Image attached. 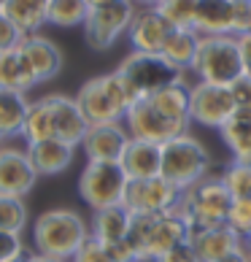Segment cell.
Masks as SVG:
<instances>
[{"mask_svg":"<svg viewBox=\"0 0 251 262\" xmlns=\"http://www.w3.org/2000/svg\"><path fill=\"white\" fill-rule=\"evenodd\" d=\"M230 206H233V195L227 192L224 181L206 176L195 187L181 192V203L176 211L187 219L189 235H197L202 230H214L219 225H227Z\"/></svg>","mask_w":251,"mask_h":262,"instance_id":"cell-4","label":"cell"},{"mask_svg":"<svg viewBox=\"0 0 251 262\" xmlns=\"http://www.w3.org/2000/svg\"><path fill=\"white\" fill-rule=\"evenodd\" d=\"M219 135L233 151V160L251 162V111H235L219 127Z\"/></svg>","mask_w":251,"mask_h":262,"instance_id":"cell-26","label":"cell"},{"mask_svg":"<svg viewBox=\"0 0 251 262\" xmlns=\"http://www.w3.org/2000/svg\"><path fill=\"white\" fill-rule=\"evenodd\" d=\"M127 141H130V133L122 122L92 124L81 141V149L86 154V162H119Z\"/></svg>","mask_w":251,"mask_h":262,"instance_id":"cell-14","label":"cell"},{"mask_svg":"<svg viewBox=\"0 0 251 262\" xmlns=\"http://www.w3.org/2000/svg\"><path fill=\"white\" fill-rule=\"evenodd\" d=\"M22 52L27 54V60H30V68H33L38 84L52 81L54 76L62 71V52L54 41H49V38L27 35L22 41Z\"/></svg>","mask_w":251,"mask_h":262,"instance_id":"cell-18","label":"cell"},{"mask_svg":"<svg viewBox=\"0 0 251 262\" xmlns=\"http://www.w3.org/2000/svg\"><path fill=\"white\" fill-rule=\"evenodd\" d=\"M71 262H111V257H108L105 244H100L95 235H86V241L76 249V254L71 257Z\"/></svg>","mask_w":251,"mask_h":262,"instance_id":"cell-34","label":"cell"},{"mask_svg":"<svg viewBox=\"0 0 251 262\" xmlns=\"http://www.w3.org/2000/svg\"><path fill=\"white\" fill-rule=\"evenodd\" d=\"M154 262H200V259H197L195 246H192L189 241H181V244H176L173 249H168L165 254H159Z\"/></svg>","mask_w":251,"mask_h":262,"instance_id":"cell-39","label":"cell"},{"mask_svg":"<svg viewBox=\"0 0 251 262\" xmlns=\"http://www.w3.org/2000/svg\"><path fill=\"white\" fill-rule=\"evenodd\" d=\"M30 262H67V259H57V257H46V254H30Z\"/></svg>","mask_w":251,"mask_h":262,"instance_id":"cell-43","label":"cell"},{"mask_svg":"<svg viewBox=\"0 0 251 262\" xmlns=\"http://www.w3.org/2000/svg\"><path fill=\"white\" fill-rule=\"evenodd\" d=\"M227 227L235 230L240 238L251 232V195L233 198V206H230V213H227Z\"/></svg>","mask_w":251,"mask_h":262,"instance_id":"cell-33","label":"cell"},{"mask_svg":"<svg viewBox=\"0 0 251 262\" xmlns=\"http://www.w3.org/2000/svg\"><path fill=\"white\" fill-rule=\"evenodd\" d=\"M192 71L200 81L230 86L243 76V60H240V43L235 35H200L197 57Z\"/></svg>","mask_w":251,"mask_h":262,"instance_id":"cell-5","label":"cell"},{"mask_svg":"<svg viewBox=\"0 0 251 262\" xmlns=\"http://www.w3.org/2000/svg\"><path fill=\"white\" fill-rule=\"evenodd\" d=\"M38 81H35V73L30 68V60L27 54L22 52V43L11 52H3L0 54V86H8V90H19L25 92L33 90Z\"/></svg>","mask_w":251,"mask_h":262,"instance_id":"cell-24","label":"cell"},{"mask_svg":"<svg viewBox=\"0 0 251 262\" xmlns=\"http://www.w3.org/2000/svg\"><path fill=\"white\" fill-rule=\"evenodd\" d=\"M76 103H79L84 119L89 122V127L92 124H117L124 122L130 105L135 103V95L130 92L122 76L113 71L86 81L76 95Z\"/></svg>","mask_w":251,"mask_h":262,"instance_id":"cell-2","label":"cell"},{"mask_svg":"<svg viewBox=\"0 0 251 262\" xmlns=\"http://www.w3.org/2000/svg\"><path fill=\"white\" fill-rule=\"evenodd\" d=\"M46 103H49V111H52L54 138L62 143H71V146H81L84 135L89 130V122L84 119L76 98H67V95H46Z\"/></svg>","mask_w":251,"mask_h":262,"instance_id":"cell-16","label":"cell"},{"mask_svg":"<svg viewBox=\"0 0 251 262\" xmlns=\"http://www.w3.org/2000/svg\"><path fill=\"white\" fill-rule=\"evenodd\" d=\"M25 254V241L19 232H6L0 230V262H8V259H16Z\"/></svg>","mask_w":251,"mask_h":262,"instance_id":"cell-37","label":"cell"},{"mask_svg":"<svg viewBox=\"0 0 251 262\" xmlns=\"http://www.w3.org/2000/svg\"><path fill=\"white\" fill-rule=\"evenodd\" d=\"M27 108H30V100L25 92L0 86V138L3 141L22 135Z\"/></svg>","mask_w":251,"mask_h":262,"instance_id":"cell-25","label":"cell"},{"mask_svg":"<svg viewBox=\"0 0 251 262\" xmlns=\"http://www.w3.org/2000/svg\"><path fill=\"white\" fill-rule=\"evenodd\" d=\"M22 41H25V35L19 33V27H16L3 11H0V54L16 49Z\"/></svg>","mask_w":251,"mask_h":262,"instance_id":"cell-36","label":"cell"},{"mask_svg":"<svg viewBox=\"0 0 251 262\" xmlns=\"http://www.w3.org/2000/svg\"><path fill=\"white\" fill-rule=\"evenodd\" d=\"M135 11L138 8L130 0H105L100 6H92L84 22V38L89 43V49L95 52L111 49L122 35H127Z\"/></svg>","mask_w":251,"mask_h":262,"instance_id":"cell-9","label":"cell"},{"mask_svg":"<svg viewBox=\"0 0 251 262\" xmlns=\"http://www.w3.org/2000/svg\"><path fill=\"white\" fill-rule=\"evenodd\" d=\"M86 235L89 227L81 213H76L71 208H52L43 211L41 216L33 222V249L35 254H46V257H57V259H67L76 254Z\"/></svg>","mask_w":251,"mask_h":262,"instance_id":"cell-3","label":"cell"},{"mask_svg":"<svg viewBox=\"0 0 251 262\" xmlns=\"http://www.w3.org/2000/svg\"><path fill=\"white\" fill-rule=\"evenodd\" d=\"M105 249H108L111 262H138V257H135V251H132V246H130L127 238L117 241V244H108Z\"/></svg>","mask_w":251,"mask_h":262,"instance_id":"cell-40","label":"cell"},{"mask_svg":"<svg viewBox=\"0 0 251 262\" xmlns=\"http://www.w3.org/2000/svg\"><path fill=\"white\" fill-rule=\"evenodd\" d=\"M127 173L119 162H86L79 176V195L92 211L122 206L127 192Z\"/></svg>","mask_w":251,"mask_h":262,"instance_id":"cell-8","label":"cell"},{"mask_svg":"<svg viewBox=\"0 0 251 262\" xmlns=\"http://www.w3.org/2000/svg\"><path fill=\"white\" fill-rule=\"evenodd\" d=\"M117 73L124 79V84L130 86L135 100L149 98V95L165 90L170 84L184 81V71L173 68L162 54H146V52H130L119 62Z\"/></svg>","mask_w":251,"mask_h":262,"instance_id":"cell-7","label":"cell"},{"mask_svg":"<svg viewBox=\"0 0 251 262\" xmlns=\"http://www.w3.org/2000/svg\"><path fill=\"white\" fill-rule=\"evenodd\" d=\"M235 114V103L230 95V86L197 81L189 86V119L202 127H221Z\"/></svg>","mask_w":251,"mask_h":262,"instance_id":"cell-11","label":"cell"},{"mask_svg":"<svg viewBox=\"0 0 251 262\" xmlns=\"http://www.w3.org/2000/svg\"><path fill=\"white\" fill-rule=\"evenodd\" d=\"M35 181L38 170L33 168L27 149L0 143V195L25 198L27 192H33Z\"/></svg>","mask_w":251,"mask_h":262,"instance_id":"cell-13","label":"cell"},{"mask_svg":"<svg viewBox=\"0 0 251 262\" xmlns=\"http://www.w3.org/2000/svg\"><path fill=\"white\" fill-rule=\"evenodd\" d=\"M173 27L162 19V14L157 8H138L130 22V46L132 52H146V54H159L162 46H165L168 35Z\"/></svg>","mask_w":251,"mask_h":262,"instance_id":"cell-15","label":"cell"},{"mask_svg":"<svg viewBox=\"0 0 251 262\" xmlns=\"http://www.w3.org/2000/svg\"><path fill=\"white\" fill-rule=\"evenodd\" d=\"M89 3L86 0H49V25L57 27H84Z\"/></svg>","mask_w":251,"mask_h":262,"instance_id":"cell-29","label":"cell"},{"mask_svg":"<svg viewBox=\"0 0 251 262\" xmlns=\"http://www.w3.org/2000/svg\"><path fill=\"white\" fill-rule=\"evenodd\" d=\"M189 238L187 219L173 208L162 213H132L127 241L138 262H154L168 249Z\"/></svg>","mask_w":251,"mask_h":262,"instance_id":"cell-1","label":"cell"},{"mask_svg":"<svg viewBox=\"0 0 251 262\" xmlns=\"http://www.w3.org/2000/svg\"><path fill=\"white\" fill-rule=\"evenodd\" d=\"M197 46H200V33H195L192 27H187V30H176L173 27L165 46H162V57L173 65L178 68V71H192V62H195L197 57Z\"/></svg>","mask_w":251,"mask_h":262,"instance_id":"cell-27","label":"cell"},{"mask_svg":"<svg viewBox=\"0 0 251 262\" xmlns=\"http://www.w3.org/2000/svg\"><path fill=\"white\" fill-rule=\"evenodd\" d=\"M124 127H127L130 138L138 141H151V143H168L178 135H184L189 124H181L176 119L165 116L149 98H141L130 105L127 116H124Z\"/></svg>","mask_w":251,"mask_h":262,"instance_id":"cell-10","label":"cell"},{"mask_svg":"<svg viewBox=\"0 0 251 262\" xmlns=\"http://www.w3.org/2000/svg\"><path fill=\"white\" fill-rule=\"evenodd\" d=\"M243 249L251 254V232H248V235H243Z\"/></svg>","mask_w":251,"mask_h":262,"instance_id":"cell-45","label":"cell"},{"mask_svg":"<svg viewBox=\"0 0 251 262\" xmlns=\"http://www.w3.org/2000/svg\"><path fill=\"white\" fill-rule=\"evenodd\" d=\"M3 14L19 27V33L38 35V30L49 22V0H6Z\"/></svg>","mask_w":251,"mask_h":262,"instance_id":"cell-22","label":"cell"},{"mask_svg":"<svg viewBox=\"0 0 251 262\" xmlns=\"http://www.w3.org/2000/svg\"><path fill=\"white\" fill-rule=\"evenodd\" d=\"M0 143H3V138H0Z\"/></svg>","mask_w":251,"mask_h":262,"instance_id":"cell-48","label":"cell"},{"mask_svg":"<svg viewBox=\"0 0 251 262\" xmlns=\"http://www.w3.org/2000/svg\"><path fill=\"white\" fill-rule=\"evenodd\" d=\"M154 8L176 30H187L195 25V0H159Z\"/></svg>","mask_w":251,"mask_h":262,"instance_id":"cell-30","label":"cell"},{"mask_svg":"<svg viewBox=\"0 0 251 262\" xmlns=\"http://www.w3.org/2000/svg\"><path fill=\"white\" fill-rule=\"evenodd\" d=\"M8 262H30V254H22V257H16V259H8Z\"/></svg>","mask_w":251,"mask_h":262,"instance_id":"cell-46","label":"cell"},{"mask_svg":"<svg viewBox=\"0 0 251 262\" xmlns=\"http://www.w3.org/2000/svg\"><path fill=\"white\" fill-rule=\"evenodd\" d=\"M230 95H233L235 111H251V76H240L235 84H230Z\"/></svg>","mask_w":251,"mask_h":262,"instance_id":"cell-38","label":"cell"},{"mask_svg":"<svg viewBox=\"0 0 251 262\" xmlns=\"http://www.w3.org/2000/svg\"><path fill=\"white\" fill-rule=\"evenodd\" d=\"M219 179L224 181V187L233 198H248L251 195V162L233 160Z\"/></svg>","mask_w":251,"mask_h":262,"instance_id":"cell-32","label":"cell"},{"mask_svg":"<svg viewBox=\"0 0 251 262\" xmlns=\"http://www.w3.org/2000/svg\"><path fill=\"white\" fill-rule=\"evenodd\" d=\"M238 43H240V60H243V73L251 76V33L240 35V38H238Z\"/></svg>","mask_w":251,"mask_h":262,"instance_id":"cell-41","label":"cell"},{"mask_svg":"<svg viewBox=\"0 0 251 262\" xmlns=\"http://www.w3.org/2000/svg\"><path fill=\"white\" fill-rule=\"evenodd\" d=\"M27 225V206L22 198H11V195H0V230L6 232H19Z\"/></svg>","mask_w":251,"mask_h":262,"instance_id":"cell-31","label":"cell"},{"mask_svg":"<svg viewBox=\"0 0 251 262\" xmlns=\"http://www.w3.org/2000/svg\"><path fill=\"white\" fill-rule=\"evenodd\" d=\"M130 3H132L135 8H154L159 0H130Z\"/></svg>","mask_w":251,"mask_h":262,"instance_id":"cell-44","label":"cell"},{"mask_svg":"<svg viewBox=\"0 0 251 262\" xmlns=\"http://www.w3.org/2000/svg\"><path fill=\"white\" fill-rule=\"evenodd\" d=\"M119 165H122V170L127 173L130 181L162 176V146L159 143H151V141L130 138L124 151H122Z\"/></svg>","mask_w":251,"mask_h":262,"instance_id":"cell-17","label":"cell"},{"mask_svg":"<svg viewBox=\"0 0 251 262\" xmlns=\"http://www.w3.org/2000/svg\"><path fill=\"white\" fill-rule=\"evenodd\" d=\"M192 30L206 35H233V0H195Z\"/></svg>","mask_w":251,"mask_h":262,"instance_id":"cell-19","label":"cell"},{"mask_svg":"<svg viewBox=\"0 0 251 262\" xmlns=\"http://www.w3.org/2000/svg\"><path fill=\"white\" fill-rule=\"evenodd\" d=\"M178 203H181V189H176L162 176H154V179L130 181L122 206L130 213H162L178 208Z\"/></svg>","mask_w":251,"mask_h":262,"instance_id":"cell-12","label":"cell"},{"mask_svg":"<svg viewBox=\"0 0 251 262\" xmlns=\"http://www.w3.org/2000/svg\"><path fill=\"white\" fill-rule=\"evenodd\" d=\"M211 170V154L195 135H178L162 143V179L170 181L176 189H189L202 181Z\"/></svg>","mask_w":251,"mask_h":262,"instance_id":"cell-6","label":"cell"},{"mask_svg":"<svg viewBox=\"0 0 251 262\" xmlns=\"http://www.w3.org/2000/svg\"><path fill=\"white\" fill-rule=\"evenodd\" d=\"M187 241L195 246L200 262H216L224 254H230L233 249L243 246V238H240L235 230H230L227 225H219L214 230H202L197 235H189Z\"/></svg>","mask_w":251,"mask_h":262,"instance_id":"cell-21","label":"cell"},{"mask_svg":"<svg viewBox=\"0 0 251 262\" xmlns=\"http://www.w3.org/2000/svg\"><path fill=\"white\" fill-rule=\"evenodd\" d=\"M216 262H251V254H248L243 246H238V249H233L230 254H224V257L216 259Z\"/></svg>","mask_w":251,"mask_h":262,"instance_id":"cell-42","label":"cell"},{"mask_svg":"<svg viewBox=\"0 0 251 262\" xmlns=\"http://www.w3.org/2000/svg\"><path fill=\"white\" fill-rule=\"evenodd\" d=\"M73 151H76V146L62 143L57 138L30 143V146H27V154H30V162L38 170V176H57V173L67 170L73 162Z\"/></svg>","mask_w":251,"mask_h":262,"instance_id":"cell-20","label":"cell"},{"mask_svg":"<svg viewBox=\"0 0 251 262\" xmlns=\"http://www.w3.org/2000/svg\"><path fill=\"white\" fill-rule=\"evenodd\" d=\"M3 8H6V0H0V11H3Z\"/></svg>","mask_w":251,"mask_h":262,"instance_id":"cell-47","label":"cell"},{"mask_svg":"<svg viewBox=\"0 0 251 262\" xmlns=\"http://www.w3.org/2000/svg\"><path fill=\"white\" fill-rule=\"evenodd\" d=\"M22 138L25 143H41V141H49L54 138V124H52V111H49V103H46V95L30 103L25 116V127H22Z\"/></svg>","mask_w":251,"mask_h":262,"instance_id":"cell-28","label":"cell"},{"mask_svg":"<svg viewBox=\"0 0 251 262\" xmlns=\"http://www.w3.org/2000/svg\"><path fill=\"white\" fill-rule=\"evenodd\" d=\"M130 219H132V213L124 206H111V208L95 211L92 225H89V235H95L105 246L117 244V241H124L127 238V230H130Z\"/></svg>","mask_w":251,"mask_h":262,"instance_id":"cell-23","label":"cell"},{"mask_svg":"<svg viewBox=\"0 0 251 262\" xmlns=\"http://www.w3.org/2000/svg\"><path fill=\"white\" fill-rule=\"evenodd\" d=\"M251 33V0H233V35Z\"/></svg>","mask_w":251,"mask_h":262,"instance_id":"cell-35","label":"cell"}]
</instances>
